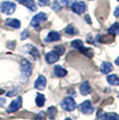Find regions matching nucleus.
Instances as JSON below:
<instances>
[{
    "label": "nucleus",
    "mask_w": 119,
    "mask_h": 120,
    "mask_svg": "<svg viewBox=\"0 0 119 120\" xmlns=\"http://www.w3.org/2000/svg\"><path fill=\"white\" fill-rule=\"evenodd\" d=\"M71 46L73 48H75V49L79 50L81 52H84L87 56H89V57H92L93 56V51L90 49V48H86V47H85L84 44H83V41H81V40L72 41Z\"/></svg>",
    "instance_id": "obj_1"
},
{
    "label": "nucleus",
    "mask_w": 119,
    "mask_h": 120,
    "mask_svg": "<svg viewBox=\"0 0 119 120\" xmlns=\"http://www.w3.org/2000/svg\"><path fill=\"white\" fill-rule=\"evenodd\" d=\"M61 107L62 109L67 111V112H71V111L75 110V108H76V102H75V100L72 97H66L61 102Z\"/></svg>",
    "instance_id": "obj_2"
},
{
    "label": "nucleus",
    "mask_w": 119,
    "mask_h": 120,
    "mask_svg": "<svg viewBox=\"0 0 119 120\" xmlns=\"http://www.w3.org/2000/svg\"><path fill=\"white\" fill-rule=\"evenodd\" d=\"M20 68H21V73L24 77L30 76L31 72H33V66L27 60H22L20 63Z\"/></svg>",
    "instance_id": "obj_3"
},
{
    "label": "nucleus",
    "mask_w": 119,
    "mask_h": 120,
    "mask_svg": "<svg viewBox=\"0 0 119 120\" xmlns=\"http://www.w3.org/2000/svg\"><path fill=\"white\" fill-rule=\"evenodd\" d=\"M0 8H1L2 13L5 14V15H12L16 10V4L10 1H4L1 3Z\"/></svg>",
    "instance_id": "obj_4"
},
{
    "label": "nucleus",
    "mask_w": 119,
    "mask_h": 120,
    "mask_svg": "<svg viewBox=\"0 0 119 120\" xmlns=\"http://www.w3.org/2000/svg\"><path fill=\"white\" fill-rule=\"evenodd\" d=\"M79 110H81V112L83 113V114H92L93 111H94V108H93L92 103H91L90 100H86L84 101L83 103H81L79 105Z\"/></svg>",
    "instance_id": "obj_5"
},
{
    "label": "nucleus",
    "mask_w": 119,
    "mask_h": 120,
    "mask_svg": "<svg viewBox=\"0 0 119 120\" xmlns=\"http://www.w3.org/2000/svg\"><path fill=\"white\" fill-rule=\"evenodd\" d=\"M71 8H72V11H74V13L81 15V14H83V13L86 11L87 5H86V3H85V2L78 1V2H74V3L71 5Z\"/></svg>",
    "instance_id": "obj_6"
},
{
    "label": "nucleus",
    "mask_w": 119,
    "mask_h": 120,
    "mask_svg": "<svg viewBox=\"0 0 119 120\" xmlns=\"http://www.w3.org/2000/svg\"><path fill=\"white\" fill-rule=\"evenodd\" d=\"M47 19V15L45 13H39L38 15H36L35 17L33 18V20H31V26H38L40 23L46 21Z\"/></svg>",
    "instance_id": "obj_7"
},
{
    "label": "nucleus",
    "mask_w": 119,
    "mask_h": 120,
    "mask_svg": "<svg viewBox=\"0 0 119 120\" xmlns=\"http://www.w3.org/2000/svg\"><path fill=\"white\" fill-rule=\"evenodd\" d=\"M21 105H22V97H17L15 100H13L12 102H11L7 111L10 113L16 112V111H18L20 108H21Z\"/></svg>",
    "instance_id": "obj_8"
},
{
    "label": "nucleus",
    "mask_w": 119,
    "mask_h": 120,
    "mask_svg": "<svg viewBox=\"0 0 119 120\" xmlns=\"http://www.w3.org/2000/svg\"><path fill=\"white\" fill-rule=\"evenodd\" d=\"M46 84H47V79L44 75H40L35 82V88L38 90H44L46 88Z\"/></svg>",
    "instance_id": "obj_9"
},
{
    "label": "nucleus",
    "mask_w": 119,
    "mask_h": 120,
    "mask_svg": "<svg viewBox=\"0 0 119 120\" xmlns=\"http://www.w3.org/2000/svg\"><path fill=\"white\" fill-rule=\"evenodd\" d=\"M45 59H46L48 64H54V63H56V62L59 61L60 55L58 53H56L54 51H50V52H48V53L45 55Z\"/></svg>",
    "instance_id": "obj_10"
},
{
    "label": "nucleus",
    "mask_w": 119,
    "mask_h": 120,
    "mask_svg": "<svg viewBox=\"0 0 119 120\" xmlns=\"http://www.w3.org/2000/svg\"><path fill=\"white\" fill-rule=\"evenodd\" d=\"M61 40V36L58 31H50L48 34V36L45 38V42L46 43H50V42H56V41H60Z\"/></svg>",
    "instance_id": "obj_11"
},
{
    "label": "nucleus",
    "mask_w": 119,
    "mask_h": 120,
    "mask_svg": "<svg viewBox=\"0 0 119 120\" xmlns=\"http://www.w3.org/2000/svg\"><path fill=\"white\" fill-rule=\"evenodd\" d=\"M18 2H20L21 4L25 5L29 11H36L37 10V5L36 3L33 2V0H17Z\"/></svg>",
    "instance_id": "obj_12"
},
{
    "label": "nucleus",
    "mask_w": 119,
    "mask_h": 120,
    "mask_svg": "<svg viewBox=\"0 0 119 120\" xmlns=\"http://www.w3.org/2000/svg\"><path fill=\"white\" fill-rule=\"evenodd\" d=\"M79 92L82 95H88L91 92V86L88 82H85L82 84V86L79 87Z\"/></svg>",
    "instance_id": "obj_13"
},
{
    "label": "nucleus",
    "mask_w": 119,
    "mask_h": 120,
    "mask_svg": "<svg viewBox=\"0 0 119 120\" xmlns=\"http://www.w3.org/2000/svg\"><path fill=\"white\" fill-rule=\"evenodd\" d=\"M53 71H54V75L58 77H64L67 75V70L64 69L63 67H61V66H56Z\"/></svg>",
    "instance_id": "obj_14"
},
{
    "label": "nucleus",
    "mask_w": 119,
    "mask_h": 120,
    "mask_svg": "<svg viewBox=\"0 0 119 120\" xmlns=\"http://www.w3.org/2000/svg\"><path fill=\"white\" fill-rule=\"evenodd\" d=\"M112 70H113V66H112V64H110L109 62H104V63H102L101 66H100V71H101L104 74H108V73H110Z\"/></svg>",
    "instance_id": "obj_15"
},
{
    "label": "nucleus",
    "mask_w": 119,
    "mask_h": 120,
    "mask_svg": "<svg viewBox=\"0 0 119 120\" xmlns=\"http://www.w3.org/2000/svg\"><path fill=\"white\" fill-rule=\"evenodd\" d=\"M6 25H8L10 27H13V28H19L21 23L18 19H6Z\"/></svg>",
    "instance_id": "obj_16"
},
{
    "label": "nucleus",
    "mask_w": 119,
    "mask_h": 120,
    "mask_svg": "<svg viewBox=\"0 0 119 120\" xmlns=\"http://www.w3.org/2000/svg\"><path fill=\"white\" fill-rule=\"evenodd\" d=\"M107 80L110 85H112V86H118L119 85V78L116 74L109 75V76L107 77Z\"/></svg>",
    "instance_id": "obj_17"
},
{
    "label": "nucleus",
    "mask_w": 119,
    "mask_h": 120,
    "mask_svg": "<svg viewBox=\"0 0 119 120\" xmlns=\"http://www.w3.org/2000/svg\"><path fill=\"white\" fill-rule=\"evenodd\" d=\"M27 51L29 52L31 55H33L35 59H39V56H40V53H39L38 49L35 47V46H31V45H27Z\"/></svg>",
    "instance_id": "obj_18"
},
{
    "label": "nucleus",
    "mask_w": 119,
    "mask_h": 120,
    "mask_svg": "<svg viewBox=\"0 0 119 120\" xmlns=\"http://www.w3.org/2000/svg\"><path fill=\"white\" fill-rule=\"evenodd\" d=\"M56 113H58V110H56V107H50V108H48V110H47L46 116L49 119H54L56 116Z\"/></svg>",
    "instance_id": "obj_19"
},
{
    "label": "nucleus",
    "mask_w": 119,
    "mask_h": 120,
    "mask_svg": "<svg viewBox=\"0 0 119 120\" xmlns=\"http://www.w3.org/2000/svg\"><path fill=\"white\" fill-rule=\"evenodd\" d=\"M36 103H37V105H38V107H43V105H44V103H45V96L43 95V94H41V93L37 94V96H36Z\"/></svg>",
    "instance_id": "obj_20"
},
{
    "label": "nucleus",
    "mask_w": 119,
    "mask_h": 120,
    "mask_svg": "<svg viewBox=\"0 0 119 120\" xmlns=\"http://www.w3.org/2000/svg\"><path fill=\"white\" fill-rule=\"evenodd\" d=\"M109 34H119V22H116L109 28Z\"/></svg>",
    "instance_id": "obj_21"
},
{
    "label": "nucleus",
    "mask_w": 119,
    "mask_h": 120,
    "mask_svg": "<svg viewBox=\"0 0 119 120\" xmlns=\"http://www.w3.org/2000/svg\"><path fill=\"white\" fill-rule=\"evenodd\" d=\"M65 33L67 34H71V36H73V34H76L78 31H77V29L75 28L74 26H72V25H68V26L65 28Z\"/></svg>",
    "instance_id": "obj_22"
},
{
    "label": "nucleus",
    "mask_w": 119,
    "mask_h": 120,
    "mask_svg": "<svg viewBox=\"0 0 119 120\" xmlns=\"http://www.w3.org/2000/svg\"><path fill=\"white\" fill-rule=\"evenodd\" d=\"M104 120H119V115L116 113H107Z\"/></svg>",
    "instance_id": "obj_23"
},
{
    "label": "nucleus",
    "mask_w": 119,
    "mask_h": 120,
    "mask_svg": "<svg viewBox=\"0 0 119 120\" xmlns=\"http://www.w3.org/2000/svg\"><path fill=\"white\" fill-rule=\"evenodd\" d=\"M53 51L56 52V53H58L59 55H62L65 52V48L63 47V46H56L53 49Z\"/></svg>",
    "instance_id": "obj_24"
},
{
    "label": "nucleus",
    "mask_w": 119,
    "mask_h": 120,
    "mask_svg": "<svg viewBox=\"0 0 119 120\" xmlns=\"http://www.w3.org/2000/svg\"><path fill=\"white\" fill-rule=\"evenodd\" d=\"M46 119V114L44 112H40L36 117V120H45Z\"/></svg>",
    "instance_id": "obj_25"
},
{
    "label": "nucleus",
    "mask_w": 119,
    "mask_h": 120,
    "mask_svg": "<svg viewBox=\"0 0 119 120\" xmlns=\"http://www.w3.org/2000/svg\"><path fill=\"white\" fill-rule=\"evenodd\" d=\"M52 10L53 11H60L61 10V5H60V3H59V1H54L53 3H52Z\"/></svg>",
    "instance_id": "obj_26"
},
{
    "label": "nucleus",
    "mask_w": 119,
    "mask_h": 120,
    "mask_svg": "<svg viewBox=\"0 0 119 120\" xmlns=\"http://www.w3.org/2000/svg\"><path fill=\"white\" fill-rule=\"evenodd\" d=\"M75 0H62V3L66 6H71L73 3H74Z\"/></svg>",
    "instance_id": "obj_27"
},
{
    "label": "nucleus",
    "mask_w": 119,
    "mask_h": 120,
    "mask_svg": "<svg viewBox=\"0 0 119 120\" xmlns=\"http://www.w3.org/2000/svg\"><path fill=\"white\" fill-rule=\"evenodd\" d=\"M28 36H29L28 30H24L23 33L21 34V40H25V39H27V37Z\"/></svg>",
    "instance_id": "obj_28"
},
{
    "label": "nucleus",
    "mask_w": 119,
    "mask_h": 120,
    "mask_svg": "<svg viewBox=\"0 0 119 120\" xmlns=\"http://www.w3.org/2000/svg\"><path fill=\"white\" fill-rule=\"evenodd\" d=\"M38 2L40 5L44 6V5H47V4L49 3V0H38Z\"/></svg>",
    "instance_id": "obj_29"
},
{
    "label": "nucleus",
    "mask_w": 119,
    "mask_h": 120,
    "mask_svg": "<svg viewBox=\"0 0 119 120\" xmlns=\"http://www.w3.org/2000/svg\"><path fill=\"white\" fill-rule=\"evenodd\" d=\"M85 19H86V21L89 23V24H92V21H91V19H90V17H89L88 15H86V17H85Z\"/></svg>",
    "instance_id": "obj_30"
},
{
    "label": "nucleus",
    "mask_w": 119,
    "mask_h": 120,
    "mask_svg": "<svg viewBox=\"0 0 119 120\" xmlns=\"http://www.w3.org/2000/svg\"><path fill=\"white\" fill-rule=\"evenodd\" d=\"M5 103V99L4 98H0V107H3Z\"/></svg>",
    "instance_id": "obj_31"
},
{
    "label": "nucleus",
    "mask_w": 119,
    "mask_h": 120,
    "mask_svg": "<svg viewBox=\"0 0 119 120\" xmlns=\"http://www.w3.org/2000/svg\"><path fill=\"white\" fill-rule=\"evenodd\" d=\"M114 15H115L116 17H118V16H119V6H118V8H116L115 11H114Z\"/></svg>",
    "instance_id": "obj_32"
},
{
    "label": "nucleus",
    "mask_w": 119,
    "mask_h": 120,
    "mask_svg": "<svg viewBox=\"0 0 119 120\" xmlns=\"http://www.w3.org/2000/svg\"><path fill=\"white\" fill-rule=\"evenodd\" d=\"M115 64H116V65H118V66H119V56L117 57V59H116V61H115Z\"/></svg>",
    "instance_id": "obj_33"
},
{
    "label": "nucleus",
    "mask_w": 119,
    "mask_h": 120,
    "mask_svg": "<svg viewBox=\"0 0 119 120\" xmlns=\"http://www.w3.org/2000/svg\"><path fill=\"white\" fill-rule=\"evenodd\" d=\"M65 120H72V119H71V118H66Z\"/></svg>",
    "instance_id": "obj_34"
},
{
    "label": "nucleus",
    "mask_w": 119,
    "mask_h": 120,
    "mask_svg": "<svg viewBox=\"0 0 119 120\" xmlns=\"http://www.w3.org/2000/svg\"><path fill=\"white\" fill-rule=\"evenodd\" d=\"M117 1H119V0H117Z\"/></svg>",
    "instance_id": "obj_35"
}]
</instances>
